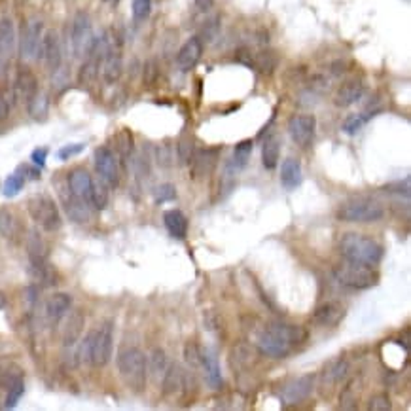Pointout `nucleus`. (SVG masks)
<instances>
[{
  "label": "nucleus",
  "instance_id": "nucleus-1",
  "mask_svg": "<svg viewBox=\"0 0 411 411\" xmlns=\"http://www.w3.org/2000/svg\"><path fill=\"white\" fill-rule=\"evenodd\" d=\"M307 338V332L296 324H269L262 330L258 347L264 355L271 358H286L297 345Z\"/></svg>",
  "mask_w": 411,
  "mask_h": 411
},
{
  "label": "nucleus",
  "instance_id": "nucleus-2",
  "mask_svg": "<svg viewBox=\"0 0 411 411\" xmlns=\"http://www.w3.org/2000/svg\"><path fill=\"white\" fill-rule=\"evenodd\" d=\"M112 345H114V336H112V324L104 322L103 326L93 330L80 341L78 347V362H85L95 366V368H104L112 358Z\"/></svg>",
  "mask_w": 411,
  "mask_h": 411
},
{
  "label": "nucleus",
  "instance_id": "nucleus-3",
  "mask_svg": "<svg viewBox=\"0 0 411 411\" xmlns=\"http://www.w3.org/2000/svg\"><path fill=\"white\" fill-rule=\"evenodd\" d=\"M339 254L349 262H357L364 266H377L383 258V247L372 237L351 231L341 237Z\"/></svg>",
  "mask_w": 411,
  "mask_h": 411
},
{
  "label": "nucleus",
  "instance_id": "nucleus-4",
  "mask_svg": "<svg viewBox=\"0 0 411 411\" xmlns=\"http://www.w3.org/2000/svg\"><path fill=\"white\" fill-rule=\"evenodd\" d=\"M118 372L133 393H142L146 388L148 360L139 347H123L118 352Z\"/></svg>",
  "mask_w": 411,
  "mask_h": 411
},
{
  "label": "nucleus",
  "instance_id": "nucleus-5",
  "mask_svg": "<svg viewBox=\"0 0 411 411\" xmlns=\"http://www.w3.org/2000/svg\"><path fill=\"white\" fill-rule=\"evenodd\" d=\"M385 216V209L381 203H377L368 197H357L343 203L339 207L338 218L343 222H352V224H368V222H377Z\"/></svg>",
  "mask_w": 411,
  "mask_h": 411
},
{
  "label": "nucleus",
  "instance_id": "nucleus-6",
  "mask_svg": "<svg viewBox=\"0 0 411 411\" xmlns=\"http://www.w3.org/2000/svg\"><path fill=\"white\" fill-rule=\"evenodd\" d=\"M27 211H29L30 218L37 222L44 231H57L63 224L61 218L59 207L54 201V197H49L46 194L32 195L27 201Z\"/></svg>",
  "mask_w": 411,
  "mask_h": 411
},
{
  "label": "nucleus",
  "instance_id": "nucleus-7",
  "mask_svg": "<svg viewBox=\"0 0 411 411\" xmlns=\"http://www.w3.org/2000/svg\"><path fill=\"white\" fill-rule=\"evenodd\" d=\"M333 273H336L338 283L345 288H351V290H366L377 283V273L372 269V266H364V264H357V262L345 260L343 264L336 267Z\"/></svg>",
  "mask_w": 411,
  "mask_h": 411
},
{
  "label": "nucleus",
  "instance_id": "nucleus-8",
  "mask_svg": "<svg viewBox=\"0 0 411 411\" xmlns=\"http://www.w3.org/2000/svg\"><path fill=\"white\" fill-rule=\"evenodd\" d=\"M44 23L40 19H29L21 29L19 38V55L25 61L40 59V48H42Z\"/></svg>",
  "mask_w": 411,
  "mask_h": 411
},
{
  "label": "nucleus",
  "instance_id": "nucleus-9",
  "mask_svg": "<svg viewBox=\"0 0 411 411\" xmlns=\"http://www.w3.org/2000/svg\"><path fill=\"white\" fill-rule=\"evenodd\" d=\"M93 25H91L90 16L85 12H78L74 16L73 27H70V44L76 57H85L93 44Z\"/></svg>",
  "mask_w": 411,
  "mask_h": 411
},
{
  "label": "nucleus",
  "instance_id": "nucleus-10",
  "mask_svg": "<svg viewBox=\"0 0 411 411\" xmlns=\"http://www.w3.org/2000/svg\"><path fill=\"white\" fill-rule=\"evenodd\" d=\"M95 169L99 173V178H103L110 188H118L120 184V164L118 157L109 146H101L95 150Z\"/></svg>",
  "mask_w": 411,
  "mask_h": 411
},
{
  "label": "nucleus",
  "instance_id": "nucleus-11",
  "mask_svg": "<svg viewBox=\"0 0 411 411\" xmlns=\"http://www.w3.org/2000/svg\"><path fill=\"white\" fill-rule=\"evenodd\" d=\"M317 120L313 114H296L288 120V133L297 146H309L313 142Z\"/></svg>",
  "mask_w": 411,
  "mask_h": 411
},
{
  "label": "nucleus",
  "instance_id": "nucleus-12",
  "mask_svg": "<svg viewBox=\"0 0 411 411\" xmlns=\"http://www.w3.org/2000/svg\"><path fill=\"white\" fill-rule=\"evenodd\" d=\"M40 59L49 73L54 74L57 68L63 67V49H61V40L55 30L44 32L42 48H40Z\"/></svg>",
  "mask_w": 411,
  "mask_h": 411
},
{
  "label": "nucleus",
  "instance_id": "nucleus-13",
  "mask_svg": "<svg viewBox=\"0 0 411 411\" xmlns=\"http://www.w3.org/2000/svg\"><path fill=\"white\" fill-rule=\"evenodd\" d=\"M16 51V25L10 18L0 19V76L6 73Z\"/></svg>",
  "mask_w": 411,
  "mask_h": 411
},
{
  "label": "nucleus",
  "instance_id": "nucleus-14",
  "mask_svg": "<svg viewBox=\"0 0 411 411\" xmlns=\"http://www.w3.org/2000/svg\"><path fill=\"white\" fill-rule=\"evenodd\" d=\"M101 68H103V78L106 84H114V82L120 80L123 63H121L120 44L116 42L114 38L109 37V46H106V51H104Z\"/></svg>",
  "mask_w": 411,
  "mask_h": 411
},
{
  "label": "nucleus",
  "instance_id": "nucleus-15",
  "mask_svg": "<svg viewBox=\"0 0 411 411\" xmlns=\"http://www.w3.org/2000/svg\"><path fill=\"white\" fill-rule=\"evenodd\" d=\"M201 55H203V40L200 37H192L178 49L176 67L180 68L182 73H188V70H192L200 63Z\"/></svg>",
  "mask_w": 411,
  "mask_h": 411
},
{
  "label": "nucleus",
  "instance_id": "nucleus-16",
  "mask_svg": "<svg viewBox=\"0 0 411 411\" xmlns=\"http://www.w3.org/2000/svg\"><path fill=\"white\" fill-rule=\"evenodd\" d=\"M38 93V80L35 76V73L30 68L23 67L18 70V76H16V84H13V95H16V101H21V103H29L30 99L35 97Z\"/></svg>",
  "mask_w": 411,
  "mask_h": 411
},
{
  "label": "nucleus",
  "instance_id": "nucleus-17",
  "mask_svg": "<svg viewBox=\"0 0 411 411\" xmlns=\"http://www.w3.org/2000/svg\"><path fill=\"white\" fill-rule=\"evenodd\" d=\"M220 156V148H203V150H194V156L190 159L192 171L195 178H205L214 171Z\"/></svg>",
  "mask_w": 411,
  "mask_h": 411
},
{
  "label": "nucleus",
  "instance_id": "nucleus-18",
  "mask_svg": "<svg viewBox=\"0 0 411 411\" xmlns=\"http://www.w3.org/2000/svg\"><path fill=\"white\" fill-rule=\"evenodd\" d=\"M343 317H345V307L341 305V303L326 302L314 309L313 322L317 324V326L332 328V326H338Z\"/></svg>",
  "mask_w": 411,
  "mask_h": 411
},
{
  "label": "nucleus",
  "instance_id": "nucleus-19",
  "mask_svg": "<svg viewBox=\"0 0 411 411\" xmlns=\"http://www.w3.org/2000/svg\"><path fill=\"white\" fill-rule=\"evenodd\" d=\"M70 305H73V297H70V294L57 292L54 296H49L46 305H44L46 321H48L49 324H57V322L70 311Z\"/></svg>",
  "mask_w": 411,
  "mask_h": 411
},
{
  "label": "nucleus",
  "instance_id": "nucleus-20",
  "mask_svg": "<svg viewBox=\"0 0 411 411\" xmlns=\"http://www.w3.org/2000/svg\"><path fill=\"white\" fill-rule=\"evenodd\" d=\"M314 375H302L294 381H290L283 388V400L286 404H297L307 398L311 391H313Z\"/></svg>",
  "mask_w": 411,
  "mask_h": 411
},
{
  "label": "nucleus",
  "instance_id": "nucleus-21",
  "mask_svg": "<svg viewBox=\"0 0 411 411\" xmlns=\"http://www.w3.org/2000/svg\"><path fill=\"white\" fill-rule=\"evenodd\" d=\"M91 184H93V178H91V175L85 169H74L68 173L67 188L74 197H78V200H84L90 203Z\"/></svg>",
  "mask_w": 411,
  "mask_h": 411
},
{
  "label": "nucleus",
  "instance_id": "nucleus-22",
  "mask_svg": "<svg viewBox=\"0 0 411 411\" xmlns=\"http://www.w3.org/2000/svg\"><path fill=\"white\" fill-rule=\"evenodd\" d=\"M186 391V374L178 364H169L164 374V394L169 398H176Z\"/></svg>",
  "mask_w": 411,
  "mask_h": 411
},
{
  "label": "nucleus",
  "instance_id": "nucleus-23",
  "mask_svg": "<svg viewBox=\"0 0 411 411\" xmlns=\"http://www.w3.org/2000/svg\"><path fill=\"white\" fill-rule=\"evenodd\" d=\"M63 203H65V211H67L68 218H70L73 222H76V224H85V222H90L91 220V211H93L91 203L74 197L70 192H68V195H63Z\"/></svg>",
  "mask_w": 411,
  "mask_h": 411
},
{
  "label": "nucleus",
  "instance_id": "nucleus-24",
  "mask_svg": "<svg viewBox=\"0 0 411 411\" xmlns=\"http://www.w3.org/2000/svg\"><path fill=\"white\" fill-rule=\"evenodd\" d=\"M362 95H364V84L358 78H351L339 85L333 103L338 104V106H341V109H345V106H351V104H355L357 101H360Z\"/></svg>",
  "mask_w": 411,
  "mask_h": 411
},
{
  "label": "nucleus",
  "instance_id": "nucleus-25",
  "mask_svg": "<svg viewBox=\"0 0 411 411\" xmlns=\"http://www.w3.org/2000/svg\"><path fill=\"white\" fill-rule=\"evenodd\" d=\"M201 366L205 369V379L211 388L222 387V372H220V364H218L216 352L205 347L201 349Z\"/></svg>",
  "mask_w": 411,
  "mask_h": 411
},
{
  "label": "nucleus",
  "instance_id": "nucleus-26",
  "mask_svg": "<svg viewBox=\"0 0 411 411\" xmlns=\"http://www.w3.org/2000/svg\"><path fill=\"white\" fill-rule=\"evenodd\" d=\"M85 317L82 311H73L68 314L67 324L63 328V345L70 349L74 345L78 343L80 338H82V332H84Z\"/></svg>",
  "mask_w": 411,
  "mask_h": 411
},
{
  "label": "nucleus",
  "instance_id": "nucleus-27",
  "mask_svg": "<svg viewBox=\"0 0 411 411\" xmlns=\"http://www.w3.org/2000/svg\"><path fill=\"white\" fill-rule=\"evenodd\" d=\"M303 180L302 175V165L294 157H288L284 159L283 165H281V184H283L286 190H296Z\"/></svg>",
  "mask_w": 411,
  "mask_h": 411
},
{
  "label": "nucleus",
  "instance_id": "nucleus-28",
  "mask_svg": "<svg viewBox=\"0 0 411 411\" xmlns=\"http://www.w3.org/2000/svg\"><path fill=\"white\" fill-rule=\"evenodd\" d=\"M250 154H252V140H243V142H239L235 146V152H233V157L230 159V164L226 165V175H237L247 165Z\"/></svg>",
  "mask_w": 411,
  "mask_h": 411
},
{
  "label": "nucleus",
  "instance_id": "nucleus-29",
  "mask_svg": "<svg viewBox=\"0 0 411 411\" xmlns=\"http://www.w3.org/2000/svg\"><path fill=\"white\" fill-rule=\"evenodd\" d=\"M164 222L167 231L176 239H184L188 235V218L184 216V212L176 211V209L167 211L164 214Z\"/></svg>",
  "mask_w": 411,
  "mask_h": 411
},
{
  "label": "nucleus",
  "instance_id": "nucleus-30",
  "mask_svg": "<svg viewBox=\"0 0 411 411\" xmlns=\"http://www.w3.org/2000/svg\"><path fill=\"white\" fill-rule=\"evenodd\" d=\"M278 156H281V140L278 137L271 135L267 137L262 148V164L267 171H273L278 165Z\"/></svg>",
  "mask_w": 411,
  "mask_h": 411
},
{
  "label": "nucleus",
  "instance_id": "nucleus-31",
  "mask_svg": "<svg viewBox=\"0 0 411 411\" xmlns=\"http://www.w3.org/2000/svg\"><path fill=\"white\" fill-rule=\"evenodd\" d=\"M109 188L110 186L103 180V178L93 180V184H91V195H90V203L93 209H97V211H104V209H106L109 200H110Z\"/></svg>",
  "mask_w": 411,
  "mask_h": 411
},
{
  "label": "nucleus",
  "instance_id": "nucleus-32",
  "mask_svg": "<svg viewBox=\"0 0 411 411\" xmlns=\"http://www.w3.org/2000/svg\"><path fill=\"white\" fill-rule=\"evenodd\" d=\"M27 248H29L30 264H40V262H46V258H48V247H46V243L37 231H32L29 235Z\"/></svg>",
  "mask_w": 411,
  "mask_h": 411
},
{
  "label": "nucleus",
  "instance_id": "nucleus-33",
  "mask_svg": "<svg viewBox=\"0 0 411 411\" xmlns=\"http://www.w3.org/2000/svg\"><path fill=\"white\" fill-rule=\"evenodd\" d=\"M27 109H29V114L32 120L37 121H42L46 120V116H48V110H49V99L46 93H42V91H38L35 97L30 99L29 103H27Z\"/></svg>",
  "mask_w": 411,
  "mask_h": 411
},
{
  "label": "nucleus",
  "instance_id": "nucleus-34",
  "mask_svg": "<svg viewBox=\"0 0 411 411\" xmlns=\"http://www.w3.org/2000/svg\"><path fill=\"white\" fill-rule=\"evenodd\" d=\"M250 65L258 68L260 73L271 74L273 68L277 67V55L273 54V51H269V49H264V51H260V54H256L254 57H252Z\"/></svg>",
  "mask_w": 411,
  "mask_h": 411
},
{
  "label": "nucleus",
  "instance_id": "nucleus-35",
  "mask_svg": "<svg viewBox=\"0 0 411 411\" xmlns=\"http://www.w3.org/2000/svg\"><path fill=\"white\" fill-rule=\"evenodd\" d=\"M0 233L6 239L18 233V218L13 216V212L8 209H0Z\"/></svg>",
  "mask_w": 411,
  "mask_h": 411
},
{
  "label": "nucleus",
  "instance_id": "nucleus-36",
  "mask_svg": "<svg viewBox=\"0 0 411 411\" xmlns=\"http://www.w3.org/2000/svg\"><path fill=\"white\" fill-rule=\"evenodd\" d=\"M13 103H16L13 87H2L0 90V123L8 120V116L12 112Z\"/></svg>",
  "mask_w": 411,
  "mask_h": 411
},
{
  "label": "nucleus",
  "instance_id": "nucleus-37",
  "mask_svg": "<svg viewBox=\"0 0 411 411\" xmlns=\"http://www.w3.org/2000/svg\"><path fill=\"white\" fill-rule=\"evenodd\" d=\"M25 393V383L21 377H18L16 381H12L10 385H8V394H6V404H4V407H8V410H12V407H16L19 402V398L23 396Z\"/></svg>",
  "mask_w": 411,
  "mask_h": 411
},
{
  "label": "nucleus",
  "instance_id": "nucleus-38",
  "mask_svg": "<svg viewBox=\"0 0 411 411\" xmlns=\"http://www.w3.org/2000/svg\"><path fill=\"white\" fill-rule=\"evenodd\" d=\"M148 369L152 375H164L167 369V357H165L164 349H154L150 355V362H148Z\"/></svg>",
  "mask_w": 411,
  "mask_h": 411
},
{
  "label": "nucleus",
  "instance_id": "nucleus-39",
  "mask_svg": "<svg viewBox=\"0 0 411 411\" xmlns=\"http://www.w3.org/2000/svg\"><path fill=\"white\" fill-rule=\"evenodd\" d=\"M25 186V176L21 173H13L6 178L4 182V188H2V194L6 195V197H16V195L23 190Z\"/></svg>",
  "mask_w": 411,
  "mask_h": 411
},
{
  "label": "nucleus",
  "instance_id": "nucleus-40",
  "mask_svg": "<svg viewBox=\"0 0 411 411\" xmlns=\"http://www.w3.org/2000/svg\"><path fill=\"white\" fill-rule=\"evenodd\" d=\"M347 372H349V364L345 362V360H341V358H339V360H336V362L330 364V366H328V369H324V374H326V377L332 383L343 381Z\"/></svg>",
  "mask_w": 411,
  "mask_h": 411
},
{
  "label": "nucleus",
  "instance_id": "nucleus-41",
  "mask_svg": "<svg viewBox=\"0 0 411 411\" xmlns=\"http://www.w3.org/2000/svg\"><path fill=\"white\" fill-rule=\"evenodd\" d=\"M372 116H374V112H372V114H369V112H366V114H355L351 116V118H347L343 123V131L349 135H355L357 131L362 129L364 123H366Z\"/></svg>",
  "mask_w": 411,
  "mask_h": 411
},
{
  "label": "nucleus",
  "instance_id": "nucleus-42",
  "mask_svg": "<svg viewBox=\"0 0 411 411\" xmlns=\"http://www.w3.org/2000/svg\"><path fill=\"white\" fill-rule=\"evenodd\" d=\"M118 150H120L121 157H131L133 156L135 145H133V135L129 133L128 129H123L120 135H118Z\"/></svg>",
  "mask_w": 411,
  "mask_h": 411
},
{
  "label": "nucleus",
  "instance_id": "nucleus-43",
  "mask_svg": "<svg viewBox=\"0 0 411 411\" xmlns=\"http://www.w3.org/2000/svg\"><path fill=\"white\" fill-rule=\"evenodd\" d=\"M218 32H220V18H211L207 19L205 25H203V32H201V40L205 38V42H211V40H214V38L218 37Z\"/></svg>",
  "mask_w": 411,
  "mask_h": 411
},
{
  "label": "nucleus",
  "instance_id": "nucleus-44",
  "mask_svg": "<svg viewBox=\"0 0 411 411\" xmlns=\"http://www.w3.org/2000/svg\"><path fill=\"white\" fill-rule=\"evenodd\" d=\"M176 197V188L173 184H161L154 190V200L156 203H165V201H173Z\"/></svg>",
  "mask_w": 411,
  "mask_h": 411
},
{
  "label": "nucleus",
  "instance_id": "nucleus-45",
  "mask_svg": "<svg viewBox=\"0 0 411 411\" xmlns=\"http://www.w3.org/2000/svg\"><path fill=\"white\" fill-rule=\"evenodd\" d=\"M152 0H133V18L135 21H145L150 16Z\"/></svg>",
  "mask_w": 411,
  "mask_h": 411
},
{
  "label": "nucleus",
  "instance_id": "nucleus-46",
  "mask_svg": "<svg viewBox=\"0 0 411 411\" xmlns=\"http://www.w3.org/2000/svg\"><path fill=\"white\" fill-rule=\"evenodd\" d=\"M176 152H178L180 164H190V159L194 156V142H192V139H182L178 146H176Z\"/></svg>",
  "mask_w": 411,
  "mask_h": 411
},
{
  "label": "nucleus",
  "instance_id": "nucleus-47",
  "mask_svg": "<svg viewBox=\"0 0 411 411\" xmlns=\"http://www.w3.org/2000/svg\"><path fill=\"white\" fill-rule=\"evenodd\" d=\"M184 355H186L188 364L192 366V368H197L201 366V349L195 343H188L186 349H184Z\"/></svg>",
  "mask_w": 411,
  "mask_h": 411
},
{
  "label": "nucleus",
  "instance_id": "nucleus-48",
  "mask_svg": "<svg viewBox=\"0 0 411 411\" xmlns=\"http://www.w3.org/2000/svg\"><path fill=\"white\" fill-rule=\"evenodd\" d=\"M393 404H391V398H388L387 394H375L374 398L369 400V410L374 411H385L391 410Z\"/></svg>",
  "mask_w": 411,
  "mask_h": 411
},
{
  "label": "nucleus",
  "instance_id": "nucleus-49",
  "mask_svg": "<svg viewBox=\"0 0 411 411\" xmlns=\"http://www.w3.org/2000/svg\"><path fill=\"white\" fill-rule=\"evenodd\" d=\"M85 145H67L63 146L59 152H57V157H59L61 161H67V159H70V157L78 156L80 152H84Z\"/></svg>",
  "mask_w": 411,
  "mask_h": 411
},
{
  "label": "nucleus",
  "instance_id": "nucleus-50",
  "mask_svg": "<svg viewBox=\"0 0 411 411\" xmlns=\"http://www.w3.org/2000/svg\"><path fill=\"white\" fill-rule=\"evenodd\" d=\"M357 393H355V381H351L345 387L343 394H341V407H352L357 402Z\"/></svg>",
  "mask_w": 411,
  "mask_h": 411
},
{
  "label": "nucleus",
  "instance_id": "nucleus-51",
  "mask_svg": "<svg viewBox=\"0 0 411 411\" xmlns=\"http://www.w3.org/2000/svg\"><path fill=\"white\" fill-rule=\"evenodd\" d=\"M46 157H48V148H37L30 154V159H32V164L37 165L38 169H42L44 165H46Z\"/></svg>",
  "mask_w": 411,
  "mask_h": 411
},
{
  "label": "nucleus",
  "instance_id": "nucleus-52",
  "mask_svg": "<svg viewBox=\"0 0 411 411\" xmlns=\"http://www.w3.org/2000/svg\"><path fill=\"white\" fill-rule=\"evenodd\" d=\"M18 173H21V175L25 176V180H27V178H35V180H37V178H40V169H30L29 165L19 167Z\"/></svg>",
  "mask_w": 411,
  "mask_h": 411
},
{
  "label": "nucleus",
  "instance_id": "nucleus-53",
  "mask_svg": "<svg viewBox=\"0 0 411 411\" xmlns=\"http://www.w3.org/2000/svg\"><path fill=\"white\" fill-rule=\"evenodd\" d=\"M212 6H214V0H195V8L201 13H207Z\"/></svg>",
  "mask_w": 411,
  "mask_h": 411
},
{
  "label": "nucleus",
  "instance_id": "nucleus-54",
  "mask_svg": "<svg viewBox=\"0 0 411 411\" xmlns=\"http://www.w3.org/2000/svg\"><path fill=\"white\" fill-rule=\"evenodd\" d=\"M6 307V296L4 294H0V309Z\"/></svg>",
  "mask_w": 411,
  "mask_h": 411
}]
</instances>
